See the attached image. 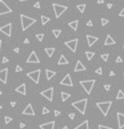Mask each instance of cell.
<instances>
[{
	"label": "cell",
	"instance_id": "obj_44",
	"mask_svg": "<svg viewBox=\"0 0 124 129\" xmlns=\"http://www.w3.org/2000/svg\"><path fill=\"white\" fill-rule=\"evenodd\" d=\"M119 16H120V17H124V7H123V9H122V11H120Z\"/></svg>",
	"mask_w": 124,
	"mask_h": 129
},
{
	"label": "cell",
	"instance_id": "obj_57",
	"mask_svg": "<svg viewBox=\"0 0 124 129\" xmlns=\"http://www.w3.org/2000/svg\"><path fill=\"white\" fill-rule=\"evenodd\" d=\"M1 95H3V92H1V91H0V96H1Z\"/></svg>",
	"mask_w": 124,
	"mask_h": 129
},
{
	"label": "cell",
	"instance_id": "obj_43",
	"mask_svg": "<svg viewBox=\"0 0 124 129\" xmlns=\"http://www.w3.org/2000/svg\"><path fill=\"white\" fill-rule=\"evenodd\" d=\"M19 128H20V129H24V128H25V124H24V122H20V124H19Z\"/></svg>",
	"mask_w": 124,
	"mask_h": 129
},
{
	"label": "cell",
	"instance_id": "obj_37",
	"mask_svg": "<svg viewBox=\"0 0 124 129\" xmlns=\"http://www.w3.org/2000/svg\"><path fill=\"white\" fill-rule=\"evenodd\" d=\"M95 73H96V75H100V76H101V75H103V69H101V68H97L96 71H95Z\"/></svg>",
	"mask_w": 124,
	"mask_h": 129
},
{
	"label": "cell",
	"instance_id": "obj_56",
	"mask_svg": "<svg viewBox=\"0 0 124 129\" xmlns=\"http://www.w3.org/2000/svg\"><path fill=\"white\" fill-rule=\"evenodd\" d=\"M20 1H21V3H23V1H28V0H20Z\"/></svg>",
	"mask_w": 124,
	"mask_h": 129
},
{
	"label": "cell",
	"instance_id": "obj_16",
	"mask_svg": "<svg viewBox=\"0 0 124 129\" xmlns=\"http://www.w3.org/2000/svg\"><path fill=\"white\" fill-rule=\"evenodd\" d=\"M15 91L18 92V93H20V95H23V96H24V95H27V86H25L24 83H21L19 86H16Z\"/></svg>",
	"mask_w": 124,
	"mask_h": 129
},
{
	"label": "cell",
	"instance_id": "obj_24",
	"mask_svg": "<svg viewBox=\"0 0 124 129\" xmlns=\"http://www.w3.org/2000/svg\"><path fill=\"white\" fill-rule=\"evenodd\" d=\"M75 129H89V127H88V121H83L80 125H77V127H75Z\"/></svg>",
	"mask_w": 124,
	"mask_h": 129
},
{
	"label": "cell",
	"instance_id": "obj_18",
	"mask_svg": "<svg viewBox=\"0 0 124 129\" xmlns=\"http://www.w3.org/2000/svg\"><path fill=\"white\" fill-rule=\"evenodd\" d=\"M86 65H84L83 63H81L80 60L76 61V65H75V72H81V71H86Z\"/></svg>",
	"mask_w": 124,
	"mask_h": 129
},
{
	"label": "cell",
	"instance_id": "obj_23",
	"mask_svg": "<svg viewBox=\"0 0 124 129\" xmlns=\"http://www.w3.org/2000/svg\"><path fill=\"white\" fill-rule=\"evenodd\" d=\"M57 64H59V65H67V64H68V60H67V57L64 55H61L60 57H59Z\"/></svg>",
	"mask_w": 124,
	"mask_h": 129
},
{
	"label": "cell",
	"instance_id": "obj_28",
	"mask_svg": "<svg viewBox=\"0 0 124 129\" xmlns=\"http://www.w3.org/2000/svg\"><path fill=\"white\" fill-rule=\"evenodd\" d=\"M116 100H124V92L122 89L117 91V95H116Z\"/></svg>",
	"mask_w": 124,
	"mask_h": 129
},
{
	"label": "cell",
	"instance_id": "obj_38",
	"mask_svg": "<svg viewBox=\"0 0 124 129\" xmlns=\"http://www.w3.org/2000/svg\"><path fill=\"white\" fill-rule=\"evenodd\" d=\"M99 129H112L111 127H107V125H99Z\"/></svg>",
	"mask_w": 124,
	"mask_h": 129
},
{
	"label": "cell",
	"instance_id": "obj_7",
	"mask_svg": "<svg viewBox=\"0 0 124 129\" xmlns=\"http://www.w3.org/2000/svg\"><path fill=\"white\" fill-rule=\"evenodd\" d=\"M77 43H79V40L77 39H72V40H68V41H66V47L69 49L71 52H76V49H77Z\"/></svg>",
	"mask_w": 124,
	"mask_h": 129
},
{
	"label": "cell",
	"instance_id": "obj_5",
	"mask_svg": "<svg viewBox=\"0 0 124 129\" xmlns=\"http://www.w3.org/2000/svg\"><path fill=\"white\" fill-rule=\"evenodd\" d=\"M52 8H53V12H55V17L56 19H59L67 9H68V7H67V5H61V4H57V3H53Z\"/></svg>",
	"mask_w": 124,
	"mask_h": 129
},
{
	"label": "cell",
	"instance_id": "obj_12",
	"mask_svg": "<svg viewBox=\"0 0 124 129\" xmlns=\"http://www.w3.org/2000/svg\"><path fill=\"white\" fill-rule=\"evenodd\" d=\"M21 114H23V116H35V111H33L32 105H31V104H27V106L23 109Z\"/></svg>",
	"mask_w": 124,
	"mask_h": 129
},
{
	"label": "cell",
	"instance_id": "obj_47",
	"mask_svg": "<svg viewBox=\"0 0 124 129\" xmlns=\"http://www.w3.org/2000/svg\"><path fill=\"white\" fill-rule=\"evenodd\" d=\"M35 8H40V3H39V1L35 3Z\"/></svg>",
	"mask_w": 124,
	"mask_h": 129
},
{
	"label": "cell",
	"instance_id": "obj_35",
	"mask_svg": "<svg viewBox=\"0 0 124 129\" xmlns=\"http://www.w3.org/2000/svg\"><path fill=\"white\" fill-rule=\"evenodd\" d=\"M101 26H107L108 24V19H105V17H101Z\"/></svg>",
	"mask_w": 124,
	"mask_h": 129
},
{
	"label": "cell",
	"instance_id": "obj_52",
	"mask_svg": "<svg viewBox=\"0 0 124 129\" xmlns=\"http://www.w3.org/2000/svg\"><path fill=\"white\" fill-rule=\"evenodd\" d=\"M11 106H16V101H12V103H11Z\"/></svg>",
	"mask_w": 124,
	"mask_h": 129
},
{
	"label": "cell",
	"instance_id": "obj_20",
	"mask_svg": "<svg viewBox=\"0 0 124 129\" xmlns=\"http://www.w3.org/2000/svg\"><path fill=\"white\" fill-rule=\"evenodd\" d=\"M55 128V121H49V122H44L40 125V129H53Z\"/></svg>",
	"mask_w": 124,
	"mask_h": 129
},
{
	"label": "cell",
	"instance_id": "obj_41",
	"mask_svg": "<svg viewBox=\"0 0 124 129\" xmlns=\"http://www.w3.org/2000/svg\"><path fill=\"white\" fill-rule=\"evenodd\" d=\"M21 69H23V68H21V67H20V65H16L15 71H16V72H20V71H21Z\"/></svg>",
	"mask_w": 124,
	"mask_h": 129
},
{
	"label": "cell",
	"instance_id": "obj_10",
	"mask_svg": "<svg viewBox=\"0 0 124 129\" xmlns=\"http://www.w3.org/2000/svg\"><path fill=\"white\" fill-rule=\"evenodd\" d=\"M27 63L28 64H39L40 63V60H39V57H38V55H36L35 51H32L29 53V56H28V59H27Z\"/></svg>",
	"mask_w": 124,
	"mask_h": 129
},
{
	"label": "cell",
	"instance_id": "obj_21",
	"mask_svg": "<svg viewBox=\"0 0 124 129\" xmlns=\"http://www.w3.org/2000/svg\"><path fill=\"white\" fill-rule=\"evenodd\" d=\"M68 27L71 28L72 31H77V27H79V20H72L68 23Z\"/></svg>",
	"mask_w": 124,
	"mask_h": 129
},
{
	"label": "cell",
	"instance_id": "obj_31",
	"mask_svg": "<svg viewBox=\"0 0 124 129\" xmlns=\"http://www.w3.org/2000/svg\"><path fill=\"white\" fill-rule=\"evenodd\" d=\"M52 33L55 37H59V36L61 35V29H52Z\"/></svg>",
	"mask_w": 124,
	"mask_h": 129
},
{
	"label": "cell",
	"instance_id": "obj_54",
	"mask_svg": "<svg viewBox=\"0 0 124 129\" xmlns=\"http://www.w3.org/2000/svg\"><path fill=\"white\" fill-rule=\"evenodd\" d=\"M61 129H68V127H63V128H61Z\"/></svg>",
	"mask_w": 124,
	"mask_h": 129
},
{
	"label": "cell",
	"instance_id": "obj_19",
	"mask_svg": "<svg viewBox=\"0 0 124 129\" xmlns=\"http://www.w3.org/2000/svg\"><path fill=\"white\" fill-rule=\"evenodd\" d=\"M116 44V41H115V39L112 37L111 35H107L105 37V41H104V45H115Z\"/></svg>",
	"mask_w": 124,
	"mask_h": 129
},
{
	"label": "cell",
	"instance_id": "obj_42",
	"mask_svg": "<svg viewBox=\"0 0 124 129\" xmlns=\"http://www.w3.org/2000/svg\"><path fill=\"white\" fill-rule=\"evenodd\" d=\"M68 117H69V120H74L75 119V113H69Z\"/></svg>",
	"mask_w": 124,
	"mask_h": 129
},
{
	"label": "cell",
	"instance_id": "obj_17",
	"mask_svg": "<svg viewBox=\"0 0 124 129\" xmlns=\"http://www.w3.org/2000/svg\"><path fill=\"white\" fill-rule=\"evenodd\" d=\"M97 40H99V39H97V36H91V35H87V44H88L89 47H92V45H94V44L96 43Z\"/></svg>",
	"mask_w": 124,
	"mask_h": 129
},
{
	"label": "cell",
	"instance_id": "obj_14",
	"mask_svg": "<svg viewBox=\"0 0 124 129\" xmlns=\"http://www.w3.org/2000/svg\"><path fill=\"white\" fill-rule=\"evenodd\" d=\"M7 78H8V69L7 68H3L0 71V81L3 84H7Z\"/></svg>",
	"mask_w": 124,
	"mask_h": 129
},
{
	"label": "cell",
	"instance_id": "obj_49",
	"mask_svg": "<svg viewBox=\"0 0 124 129\" xmlns=\"http://www.w3.org/2000/svg\"><path fill=\"white\" fill-rule=\"evenodd\" d=\"M107 8H108V9H111V8H112V3H108V4H107Z\"/></svg>",
	"mask_w": 124,
	"mask_h": 129
},
{
	"label": "cell",
	"instance_id": "obj_9",
	"mask_svg": "<svg viewBox=\"0 0 124 129\" xmlns=\"http://www.w3.org/2000/svg\"><path fill=\"white\" fill-rule=\"evenodd\" d=\"M11 12H12V9L5 4L4 0H0V16H1V15H7V13H11Z\"/></svg>",
	"mask_w": 124,
	"mask_h": 129
},
{
	"label": "cell",
	"instance_id": "obj_34",
	"mask_svg": "<svg viewBox=\"0 0 124 129\" xmlns=\"http://www.w3.org/2000/svg\"><path fill=\"white\" fill-rule=\"evenodd\" d=\"M11 121H12V117H10V116H5L4 117V122H5V124H10Z\"/></svg>",
	"mask_w": 124,
	"mask_h": 129
},
{
	"label": "cell",
	"instance_id": "obj_15",
	"mask_svg": "<svg viewBox=\"0 0 124 129\" xmlns=\"http://www.w3.org/2000/svg\"><path fill=\"white\" fill-rule=\"evenodd\" d=\"M116 116H117V125H119L120 129H123L124 128V113H122V112H117Z\"/></svg>",
	"mask_w": 124,
	"mask_h": 129
},
{
	"label": "cell",
	"instance_id": "obj_50",
	"mask_svg": "<svg viewBox=\"0 0 124 129\" xmlns=\"http://www.w3.org/2000/svg\"><path fill=\"white\" fill-rule=\"evenodd\" d=\"M24 44H29V39H24Z\"/></svg>",
	"mask_w": 124,
	"mask_h": 129
},
{
	"label": "cell",
	"instance_id": "obj_26",
	"mask_svg": "<svg viewBox=\"0 0 124 129\" xmlns=\"http://www.w3.org/2000/svg\"><path fill=\"white\" fill-rule=\"evenodd\" d=\"M46 53L48 57H52L53 53H55V48H52V47H49V48H46Z\"/></svg>",
	"mask_w": 124,
	"mask_h": 129
},
{
	"label": "cell",
	"instance_id": "obj_3",
	"mask_svg": "<svg viewBox=\"0 0 124 129\" xmlns=\"http://www.w3.org/2000/svg\"><path fill=\"white\" fill-rule=\"evenodd\" d=\"M96 105H97V108L100 109L101 114L105 117V116H108V112L112 106V101H101V103H97Z\"/></svg>",
	"mask_w": 124,
	"mask_h": 129
},
{
	"label": "cell",
	"instance_id": "obj_11",
	"mask_svg": "<svg viewBox=\"0 0 124 129\" xmlns=\"http://www.w3.org/2000/svg\"><path fill=\"white\" fill-rule=\"evenodd\" d=\"M0 32L4 33L5 36H11L12 35V24L8 23V24H5V26L0 27Z\"/></svg>",
	"mask_w": 124,
	"mask_h": 129
},
{
	"label": "cell",
	"instance_id": "obj_22",
	"mask_svg": "<svg viewBox=\"0 0 124 129\" xmlns=\"http://www.w3.org/2000/svg\"><path fill=\"white\" fill-rule=\"evenodd\" d=\"M55 75H56L55 71H52V69H46V77H47V80L53 78V77H55Z\"/></svg>",
	"mask_w": 124,
	"mask_h": 129
},
{
	"label": "cell",
	"instance_id": "obj_58",
	"mask_svg": "<svg viewBox=\"0 0 124 129\" xmlns=\"http://www.w3.org/2000/svg\"><path fill=\"white\" fill-rule=\"evenodd\" d=\"M1 108H3V106H1V105H0V109H1Z\"/></svg>",
	"mask_w": 124,
	"mask_h": 129
},
{
	"label": "cell",
	"instance_id": "obj_60",
	"mask_svg": "<svg viewBox=\"0 0 124 129\" xmlns=\"http://www.w3.org/2000/svg\"><path fill=\"white\" fill-rule=\"evenodd\" d=\"M123 77H124V75H123Z\"/></svg>",
	"mask_w": 124,
	"mask_h": 129
},
{
	"label": "cell",
	"instance_id": "obj_53",
	"mask_svg": "<svg viewBox=\"0 0 124 129\" xmlns=\"http://www.w3.org/2000/svg\"><path fill=\"white\" fill-rule=\"evenodd\" d=\"M104 3V0H97V4H103Z\"/></svg>",
	"mask_w": 124,
	"mask_h": 129
},
{
	"label": "cell",
	"instance_id": "obj_25",
	"mask_svg": "<svg viewBox=\"0 0 124 129\" xmlns=\"http://www.w3.org/2000/svg\"><path fill=\"white\" fill-rule=\"evenodd\" d=\"M60 95H61V101H67V100L71 97V95H69L68 92H61Z\"/></svg>",
	"mask_w": 124,
	"mask_h": 129
},
{
	"label": "cell",
	"instance_id": "obj_13",
	"mask_svg": "<svg viewBox=\"0 0 124 129\" xmlns=\"http://www.w3.org/2000/svg\"><path fill=\"white\" fill-rule=\"evenodd\" d=\"M60 84H61V85H66V86H72V85H74V84H72V78H71L69 75H66V76L61 78Z\"/></svg>",
	"mask_w": 124,
	"mask_h": 129
},
{
	"label": "cell",
	"instance_id": "obj_4",
	"mask_svg": "<svg viewBox=\"0 0 124 129\" xmlns=\"http://www.w3.org/2000/svg\"><path fill=\"white\" fill-rule=\"evenodd\" d=\"M95 83H96V81H95L94 78H92V80H81V81H80V85L83 86V89L86 91L87 95H91L92 89H94Z\"/></svg>",
	"mask_w": 124,
	"mask_h": 129
},
{
	"label": "cell",
	"instance_id": "obj_48",
	"mask_svg": "<svg viewBox=\"0 0 124 129\" xmlns=\"http://www.w3.org/2000/svg\"><path fill=\"white\" fill-rule=\"evenodd\" d=\"M55 116H60V111H57V109H56V111H55Z\"/></svg>",
	"mask_w": 124,
	"mask_h": 129
},
{
	"label": "cell",
	"instance_id": "obj_27",
	"mask_svg": "<svg viewBox=\"0 0 124 129\" xmlns=\"http://www.w3.org/2000/svg\"><path fill=\"white\" fill-rule=\"evenodd\" d=\"M40 20H41V24H43V26H46V24H48V23H49L51 19L48 17V16H41Z\"/></svg>",
	"mask_w": 124,
	"mask_h": 129
},
{
	"label": "cell",
	"instance_id": "obj_46",
	"mask_svg": "<svg viewBox=\"0 0 124 129\" xmlns=\"http://www.w3.org/2000/svg\"><path fill=\"white\" fill-rule=\"evenodd\" d=\"M115 75H116V73H115V72H114V71H109V76H111V77H114V76H115Z\"/></svg>",
	"mask_w": 124,
	"mask_h": 129
},
{
	"label": "cell",
	"instance_id": "obj_51",
	"mask_svg": "<svg viewBox=\"0 0 124 129\" xmlns=\"http://www.w3.org/2000/svg\"><path fill=\"white\" fill-rule=\"evenodd\" d=\"M3 63H8V59L7 57H3Z\"/></svg>",
	"mask_w": 124,
	"mask_h": 129
},
{
	"label": "cell",
	"instance_id": "obj_55",
	"mask_svg": "<svg viewBox=\"0 0 124 129\" xmlns=\"http://www.w3.org/2000/svg\"><path fill=\"white\" fill-rule=\"evenodd\" d=\"M0 49H1V40H0Z\"/></svg>",
	"mask_w": 124,
	"mask_h": 129
},
{
	"label": "cell",
	"instance_id": "obj_30",
	"mask_svg": "<svg viewBox=\"0 0 124 129\" xmlns=\"http://www.w3.org/2000/svg\"><path fill=\"white\" fill-rule=\"evenodd\" d=\"M77 9L80 13H84V11H86V4H79L77 5Z\"/></svg>",
	"mask_w": 124,
	"mask_h": 129
},
{
	"label": "cell",
	"instance_id": "obj_2",
	"mask_svg": "<svg viewBox=\"0 0 124 129\" xmlns=\"http://www.w3.org/2000/svg\"><path fill=\"white\" fill-rule=\"evenodd\" d=\"M87 104H88V100H87V99H81V100H77V101L72 103V106H74L75 109H77L81 114H86Z\"/></svg>",
	"mask_w": 124,
	"mask_h": 129
},
{
	"label": "cell",
	"instance_id": "obj_8",
	"mask_svg": "<svg viewBox=\"0 0 124 129\" xmlns=\"http://www.w3.org/2000/svg\"><path fill=\"white\" fill-rule=\"evenodd\" d=\"M40 95L44 99L48 100V101H52L53 100V88H48V89H46V91H41Z\"/></svg>",
	"mask_w": 124,
	"mask_h": 129
},
{
	"label": "cell",
	"instance_id": "obj_45",
	"mask_svg": "<svg viewBox=\"0 0 124 129\" xmlns=\"http://www.w3.org/2000/svg\"><path fill=\"white\" fill-rule=\"evenodd\" d=\"M122 61H123V59L120 57V56H117V57H116V63H122Z\"/></svg>",
	"mask_w": 124,
	"mask_h": 129
},
{
	"label": "cell",
	"instance_id": "obj_32",
	"mask_svg": "<svg viewBox=\"0 0 124 129\" xmlns=\"http://www.w3.org/2000/svg\"><path fill=\"white\" fill-rule=\"evenodd\" d=\"M108 59H109L108 53H103V55H101V60H103V61H108Z\"/></svg>",
	"mask_w": 124,
	"mask_h": 129
},
{
	"label": "cell",
	"instance_id": "obj_59",
	"mask_svg": "<svg viewBox=\"0 0 124 129\" xmlns=\"http://www.w3.org/2000/svg\"><path fill=\"white\" fill-rule=\"evenodd\" d=\"M123 48H124V44H123Z\"/></svg>",
	"mask_w": 124,
	"mask_h": 129
},
{
	"label": "cell",
	"instance_id": "obj_29",
	"mask_svg": "<svg viewBox=\"0 0 124 129\" xmlns=\"http://www.w3.org/2000/svg\"><path fill=\"white\" fill-rule=\"evenodd\" d=\"M86 57L87 60H92L95 57V52H86Z\"/></svg>",
	"mask_w": 124,
	"mask_h": 129
},
{
	"label": "cell",
	"instance_id": "obj_40",
	"mask_svg": "<svg viewBox=\"0 0 124 129\" xmlns=\"http://www.w3.org/2000/svg\"><path fill=\"white\" fill-rule=\"evenodd\" d=\"M94 26V23H92V20H88L87 21V27H92Z\"/></svg>",
	"mask_w": 124,
	"mask_h": 129
},
{
	"label": "cell",
	"instance_id": "obj_1",
	"mask_svg": "<svg viewBox=\"0 0 124 129\" xmlns=\"http://www.w3.org/2000/svg\"><path fill=\"white\" fill-rule=\"evenodd\" d=\"M20 21H21V31H27L31 26L36 23V20L33 17H29L27 15H20Z\"/></svg>",
	"mask_w": 124,
	"mask_h": 129
},
{
	"label": "cell",
	"instance_id": "obj_36",
	"mask_svg": "<svg viewBox=\"0 0 124 129\" xmlns=\"http://www.w3.org/2000/svg\"><path fill=\"white\" fill-rule=\"evenodd\" d=\"M41 113H43V114H48V113H49V109L44 106V108H43V111H41Z\"/></svg>",
	"mask_w": 124,
	"mask_h": 129
},
{
	"label": "cell",
	"instance_id": "obj_6",
	"mask_svg": "<svg viewBox=\"0 0 124 129\" xmlns=\"http://www.w3.org/2000/svg\"><path fill=\"white\" fill-rule=\"evenodd\" d=\"M40 73H41L40 69H35V71L28 72V73H27V77L31 78V80H32L35 84H39V81H40Z\"/></svg>",
	"mask_w": 124,
	"mask_h": 129
},
{
	"label": "cell",
	"instance_id": "obj_39",
	"mask_svg": "<svg viewBox=\"0 0 124 129\" xmlns=\"http://www.w3.org/2000/svg\"><path fill=\"white\" fill-rule=\"evenodd\" d=\"M104 89H105V91H109V89H111V85H109V84H105V85H104Z\"/></svg>",
	"mask_w": 124,
	"mask_h": 129
},
{
	"label": "cell",
	"instance_id": "obj_33",
	"mask_svg": "<svg viewBox=\"0 0 124 129\" xmlns=\"http://www.w3.org/2000/svg\"><path fill=\"white\" fill-rule=\"evenodd\" d=\"M36 39H38L39 41H43V39H44V33H38V35H36Z\"/></svg>",
	"mask_w": 124,
	"mask_h": 129
}]
</instances>
